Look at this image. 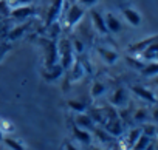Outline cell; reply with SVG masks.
<instances>
[{
	"mask_svg": "<svg viewBox=\"0 0 158 150\" xmlns=\"http://www.w3.org/2000/svg\"><path fill=\"white\" fill-rule=\"evenodd\" d=\"M57 57H59V63L62 65L64 70H68L73 65V62H74V50H73L71 40L60 39V42L57 43Z\"/></svg>",
	"mask_w": 158,
	"mask_h": 150,
	"instance_id": "6da1fadb",
	"label": "cell"
},
{
	"mask_svg": "<svg viewBox=\"0 0 158 150\" xmlns=\"http://www.w3.org/2000/svg\"><path fill=\"white\" fill-rule=\"evenodd\" d=\"M84 16H85V8L81 6V5L76 2V3H73V5L68 8V11H67L65 25L71 28V26H74V25H77L79 22H81Z\"/></svg>",
	"mask_w": 158,
	"mask_h": 150,
	"instance_id": "7a4b0ae2",
	"label": "cell"
},
{
	"mask_svg": "<svg viewBox=\"0 0 158 150\" xmlns=\"http://www.w3.org/2000/svg\"><path fill=\"white\" fill-rule=\"evenodd\" d=\"M34 6L31 3H27V5H19V6H14L11 8V14H10V19L13 20H17V22H23L27 20L28 17H31L34 14Z\"/></svg>",
	"mask_w": 158,
	"mask_h": 150,
	"instance_id": "3957f363",
	"label": "cell"
},
{
	"mask_svg": "<svg viewBox=\"0 0 158 150\" xmlns=\"http://www.w3.org/2000/svg\"><path fill=\"white\" fill-rule=\"evenodd\" d=\"M64 2L65 0H54L50 11H48V17H47V22H45V26L48 28L50 25H53L54 22H57L60 13H62V8H64Z\"/></svg>",
	"mask_w": 158,
	"mask_h": 150,
	"instance_id": "277c9868",
	"label": "cell"
},
{
	"mask_svg": "<svg viewBox=\"0 0 158 150\" xmlns=\"http://www.w3.org/2000/svg\"><path fill=\"white\" fill-rule=\"evenodd\" d=\"M64 71H65V70H64L62 65L57 62V63H53V65L45 67V70H44V78H45L48 82H54V81H57V79L62 76Z\"/></svg>",
	"mask_w": 158,
	"mask_h": 150,
	"instance_id": "5b68a950",
	"label": "cell"
},
{
	"mask_svg": "<svg viewBox=\"0 0 158 150\" xmlns=\"http://www.w3.org/2000/svg\"><path fill=\"white\" fill-rule=\"evenodd\" d=\"M129 102V98H127V91L124 88H118L112 93L110 96V104L116 108H124Z\"/></svg>",
	"mask_w": 158,
	"mask_h": 150,
	"instance_id": "8992f818",
	"label": "cell"
},
{
	"mask_svg": "<svg viewBox=\"0 0 158 150\" xmlns=\"http://www.w3.org/2000/svg\"><path fill=\"white\" fill-rule=\"evenodd\" d=\"M68 70L71 71V74H70V81H71V82H77V81H81V79L85 76V68H84L82 62L77 60V59H74L73 65H71Z\"/></svg>",
	"mask_w": 158,
	"mask_h": 150,
	"instance_id": "52a82bcc",
	"label": "cell"
},
{
	"mask_svg": "<svg viewBox=\"0 0 158 150\" xmlns=\"http://www.w3.org/2000/svg\"><path fill=\"white\" fill-rule=\"evenodd\" d=\"M74 125L76 127H81V128H85V130L95 128V122H93V119L90 118L89 113H76V116H74Z\"/></svg>",
	"mask_w": 158,
	"mask_h": 150,
	"instance_id": "ba28073f",
	"label": "cell"
},
{
	"mask_svg": "<svg viewBox=\"0 0 158 150\" xmlns=\"http://www.w3.org/2000/svg\"><path fill=\"white\" fill-rule=\"evenodd\" d=\"M92 16V23H93V28L99 33V34H109V30L106 26V20H104V16L99 14L98 11H92L90 13Z\"/></svg>",
	"mask_w": 158,
	"mask_h": 150,
	"instance_id": "9c48e42d",
	"label": "cell"
},
{
	"mask_svg": "<svg viewBox=\"0 0 158 150\" xmlns=\"http://www.w3.org/2000/svg\"><path fill=\"white\" fill-rule=\"evenodd\" d=\"M98 54L99 57L109 63V65H113L118 59H119V54L115 51V50H110V48H104V47H98Z\"/></svg>",
	"mask_w": 158,
	"mask_h": 150,
	"instance_id": "30bf717a",
	"label": "cell"
},
{
	"mask_svg": "<svg viewBox=\"0 0 158 150\" xmlns=\"http://www.w3.org/2000/svg\"><path fill=\"white\" fill-rule=\"evenodd\" d=\"M139 56L146 62H158V40L150 43L143 53H139Z\"/></svg>",
	"mask_w": 158,
	"mask_h": 150,
	"instance_id": "8fae6325",
	"label": "cell"
},
{
	"mask_svg": "<svg viewBox=\"0 0 158 150\" xmlns=\"http://www.w3.org/2000/svg\"><path fill=\"white\" fill-rule=\"evenodd\" d=\"M104 20H106V26H107L109 33H119L123 30V23L119 22V19L115 14H112V13L106 14Z\"/></svg>",
	"mask_w": 158,
	"mask_h": 150,
	"instance_id": "7c38bea8",
	"label": "cell"
},
{
	"mask_svg": "<svg viewBox=\"0 0 158 150\" xmlns=\"http://www.w3.org/2000/svg\"><path fill=\"white\" fill-rule=\"evenodd\" d=\"M156 40H158V36H152V37H147V39H144V40H141V42H136V43H133V45L129 47V53H132V54H139V53H143L150 43H153V42H156Z\"/></svg>",
	"mask_w": 158,
	"mask_h": 150,
	"instance_id": "4fadbf2b",
	"label": "cell"
},
{
	"mask_svg": "<svg viewBox=\"0 0 158 150\" xmlns=\"http://www.w3.org/2000/svg\"><path fill=\"white\" fill-rule=\"evenodd\" d=\"M132 91L138 96V98H141V99H144L146 102H150V104H153V102H156V96L150 91V90H147L146 87H141V85H135V87H132Z\"/></svg>",
	"mask_w": 158,
	"mask_h": 150,
	"instance_id": "5bb4252c",
	"label": "cell"
},
{
	"mask_svg": "<svg viewBox=\"0 0 158 150\" xmlns=\"http://www.w3.org/2000/svg\"><path fill=\"white\" fill-rule=\"evenodd\" d=\"M73 135L74 138L81 142V144H85V145H90L92 144V133L90 130H85V128H81V127H73Z\"/></svg>",
	"mask_w": 158,
	"mask_h": 150,
	"instance_id": "9a60e30c",
	"label": "cell"
},
{
	"mask_svg": "<svg viewBox=\"0 0 158 150\" xmlns=\"http://www.w3.org/2000/svg\"><path fill=\"white\" fill-rule=\"evenodd\" d=\"M123 16H124V19L132 26H139L141 25V16H139V13L136 10H133V8H124L123 10Z\"/></svg>",
	"mask_w": 158,
	"mask_h": 150,
	"instance_id": "2e32d148",
	"label": "cell"
},
{
	"mask_svg": "<svg viewBox=\"0 0 158 150\" xmlns=\"http://www.w3.org/2000/svg\"><path fill=\"white\" fill-rule=\"evenodd\" d=\"M67 107H68L73 113H85V111L89 110V105H87L84 101H81V99H70V101L67 102Z\"/></svg>",
	"mask_w": 158,
	"mask_h": 150,
	"instance_id": "e0dca14e",
	"label": "cell"
},
{
	"mask_svg": "<svg viewBox=\"0 0 158 150\" xmlns=\"http://www.w3.org/2000/svg\"><path fill=\"white\" fill-rule=\"evenodd\" d=\"M143 76L146 78H153L158 74V62H146L144 67L139 70Z\"/></svg>",
	"mask_w": 158,
	"mask_h": 150,
	"instance_id": "ac0fdd59",
	"label": "cell"
},
{
	"mask_svg": "<svg viewBox=\"0 0 158 150\" xmlns=\"http://www.w3.org/2000/svg\"><path fill=\"white\" fill-rule=\"evenodd\" d=\"M27 28H28V25H19V26L11 28L10 33H8V36H6V39L8 40H17V39H20L23 36V33L27 31Z\"/></svg>",
	"mask_w": 158,
	"mask_h": 150,
	"instance_id": "d6986e66",
	"label": "cell"
},
{
	"mask_svg": "<svg viewBox=\"0 0 158 150\" xmlns=\"http://www.w3.org/2000/svg\"><path fill=\"white\" fill-rule=\"evenodd\" d=\"M149 144H150V136H147V135L141 133V136L138 138V141L133 144L132 150H147Z\"/></svg>",
	"mask_w": 158,
	"mask_h": 150,
	"instance_id": "ffe728a7",
	"label": "cell"
},
{
	"mask_svg": "<svg viewBox=\"0 0 158 150\" xmlns=\"http://www.w3.org/2000/svg\"><path fill=\"white\" fill-rule=\"evenodd\" d=\"M104 91H106V85L102 82H99V81H95L93 85H92V88H90V96L93 99H96L101 95H104Z\"/></svg>",
	"mask_w": 158,
	"mask_h": 150,
	"instance_id": "44dd1931",
	"label": "cell"
},
{
	"mask_svg": "<svg viewBox=\"0 0 158 150\" xmlns=\"http://www.w3.org/2000/svg\"><path fill=\"white\" fill-rule=\"evenodd\" d=\"M141 133H143V130L141 128H132L130 132H129V135H127V148H132L133 147V144L138 141V138L141 136Z\"/></svg>",
	"mask_w": 158,
	"mask_h": 150,
	"instance_id": "7402d4cb",
	"label": "cell"
},
{
	"mask_svg": "<svg viewBox=\"0 0 158 150\" xmlns=\"http://www.w3.org/2000/svg\"><path fill=\"white\" fill-rule=\"evenodd\" d=\"M2 141H3V142H5V145H6L8 148H11V150H25V145H23L22 142H19L17 139H14V138L5 136Z\"/></svg>",
	"mask_w": 158,
	"mask_h": 150,
	"instance_id": "603a6c76",
	"label": "cell"
},
{
	"mask_svg": "<svg viewBox=\"0 0 158 150\" xmlns=\"http://www.w3.org/2000/svg\"><path fill=\"white\" fill-rule=\"evenodd\" d=\"M11 14V5L8 0H0V17L6 19Z\"/></svg>",
	"mask_w": 158,
	"mask_h": 150,
	"instance_id": "cb8c5ba5",
	"label": "cell"
},
{
	"mask_svg": "<svg viewBox=\"0 0 158 150\" xmlns=\"http://www.w3.org/2000/svg\"><path fill=\"white\" fill-rule=\"evenodd\" d=\"M0 128H2L3 135H11L14 132V125L6 119H0Z\"/></svg>",
	"mask_w": 158,
	"mask_h": 150,
	"instance_id": "d4e9b609",
	"label": "cell"
},
{
	"mask_svg": "<svg viewBox=\"0 0 158 150\" xmlns=\"http://www.w3.org/2000/svg\"><path fill=\"white\" fill-rule=\"evenodd\" d=\"M133 119H135L136 122H144V121L147 119V110H144V108L136 110L135 115H133Z\"/></svg>",
	"mask_w": 158,
	"mask_h": 150,
	"instance_id": "484cf974",
	"label": "cell"
},
{
	"mask_svg": "<svg viewBox=\"0 0 158 150\" xmlns=\"http://www.w3.org/2000/svg\"><path fill=\"white\" fill-rule=\"evenodd\" d=\"M10 50H11V45L8 42H0V62L5 59V56L10 53Z\"/></svg>",
	"mask_w": 158,
	"mask_h": 150,
	"instance_id": "4316f807",
	"label": "cell"
},
{
	"mask_svg": "<svg viewBox=\"0 0 158 150\" xmlns=\"http://www.w3.org/2000/svg\"><path fill=\"white\" fill-rule=\"evenodd\" d=\"M141 130H143V133H144V135H147V136H150V138L156 135V127H155V125H152V124H149V125L143 127Z\"/></svg>",
	"mask_w": 158,
	"mask_h": 150,
	"instance_id": "83f0119b",
	"label": "cell"
},
{
	"mask_svg": "<svg viewBox=\"0 0 158 150\" xmlns=\"http://www.w3.org/2000/svg\"><path fill=\"white\" fill-rule=\"evenodd\" d=\"M76 2H77L79 5H81V6H84V8L87 10V8H92V6H95V5L99 2V0H76Z\"/></svg>",
	"mask_w": 158,
	"mask_h": 150,
	"instance_id": "f1b7e54d",
	"label": "cell"
},
{
	"mask_svg": "<svg viewBox=\"0 0 158 150\" xmlns=\"http://www.w3.org/2000/svg\"><path fill=\"white\" fill-rule=\"evenodd\" d=\"M71 45H73L74 53H82V51H84V45H82V42H81V40L73 39V40H71Z\"/></svg>",
	"mask_w": 158,
	"mask_h": 150,
	"instance_id": "f546056e",
	"label": "cell"
},
{
	"mask_svg": "<svg viewBox=\"0 0 158 150\" xmlns=\"http://www.w3.org/2000/svg\"><path fill=\"white\" fill-rule=\"evenodd\" d=\"M64 150H79L76 145H73L71 142H65L64 144Z\"/></svg>",
	"mask_w": 158,
	"mask_h": 150,
	"instance_id": "4dcf8cb0",
	"label": "cell"
},
{
	"mask_svg": "<svg viewBox=\"0 0 158 150\" xmlns=\"http://www.w3.org/2000/svg\"><path fill=\"white\" fill-rule=\"evenodd\" d=\"M152 119H153V121L158 124V107H156V108L152 111Z\"/></svg>",
	"mask_w": 158,
	"mask_h": 150,
	"instance_id": "1f68e13d",
	"label": "cell"
},
{
	"mask_svg": "<svg viewBox=\"0 0 158 150\" xmlns=\"http://www.w3.org/2000/svg\"><path fill=\"white\" fill-rule=\"evenodd\" d=\"M153 84L158 85V74H156V76H153Z\"/></svg>",
	"mask_w": 158,
	"mask_h": 150,
	"instance_id": "d6a6232c",
	"label": "cell"
},
{
	"mask_svg": "<svg viewBox=\"0 0 158 150\" xmlns=\"http://www.w3.org/2000/svg\"><path fill=\"white\" fill-rule=\"evenodd\" d=\"M5 138V135H3V132H2V128H0V141H2Z\"/></svg>",
	"mask_w": 158,
	"mask_h": 150,
	"instance_id": "836d02e7",
	"label": "cell"
},
{
	"mask_svg": "<svg viewBox=\"0 0 158 150\" xmlns=\"http://www.w3.org/2000/svg\"><path fill=\"white\" fill-rule=\"evenodd\" d=\"M156 135H158V127H156Z\"/></svg>",
	"mask_w": 158,
	"mask_h": 150,
	"instance_id": "e575fe53",
	"label": "cell"
},
{
	"mask_svg": "<svg viewBox=\"0 0 158 150\" xmlns=\"http://www.w3.org/2000/svg\"><path fill=\"white\" fill-rule=\"evenodd\" d=\"M156 150H158V144H156Z\"/></svg>",
	"mask_w": 158,
	"mask_h": 150,
	"instance_id": "d590c367",
	"label": "cell"
}]
</instances>
